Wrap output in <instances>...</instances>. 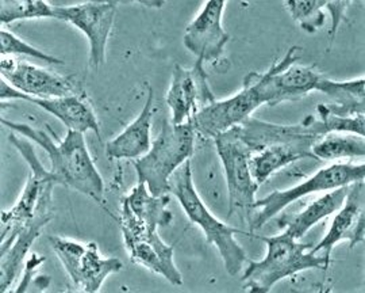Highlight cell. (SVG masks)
<instances>
[{
    "label": "cell",
    "instance_id": "obj_2",
    "mask_svg": "<svg viewBox=\"0 0 365 293\" xmlns=\"http://www.w3.org/2000/svg\"><path fill=\"white\" fill-rule=\"evenodd\" d=\"M253 237L267 244V254L261 261L248 259L247 262L242 281L249 292H271L279 281L310 269L327 270L331 264V259L324 255L312 253V244L300 243L286 232L274 237Z\"/></svg>",
    "mask_w": 365,
    "mask_h": 293
},
{
    "label": "cell",
    "instance_id": "obj_27",
    "mask_svg": "<svg viewBox=\"0 0 365 293\" xmlns=\"http://www.w3.org/2000/svg\"><path fill=\"white\" fill-rule=\"evenodd\" d=\"M318 120L321 122L324 134H349L364 137L365 116L359 114L353 117H339L329 111L327 105L319 104L317 106Z\"/></svg>",
    "mask_w": 365,
    "mask_h": 293
},
{
    "label": "cell",
    "instance_id": "obj_15",
    "mask_svg": "<svg viewBox=\"0 0 365 293\" xmlns=\"http://www.w3.org/2000/svg\"><path fill=\"white\" fill-rule=\"evenodd\" d=\"M1 79L21 93L34 98H60L78 93L75 76H63L16 59L0 60Z\"/></svg>",
    "mask_w": 365,
    "mask_h": 293
},
{
    "label": "cell",
    "instance_id": "obj_11",
    "mask_svg": "<svg viewBox=\"0 0 365 293\" xmlns=\"http://www.w3.org/2000/svg\"><path fill=\"white\" fill-rule=\"evenodd\" d=\"M165 101L172 113L170 122L173 125L191 122L197 111L215 101L200 60H196L191 69L175 64Z\"/></svg>",
    "mask_w": 365,
    "mask_h": 293
},
{
    "label": "cell",
    "instance_id": "obj_14",
    "mask_svg": "<svg viewBox=\"0 0 365 293\" xmlns=\"http://www.w3.org/2000/svg\"><path fill=\"white\" fill-rule=\"evenodd\" d=\"M226 4V0L205 1L202 10L184 31V46L203 64L218 61L230 40L222 26V15Z\"/></svg>",
    "mask_w": 365,
    "mask_h": 293
},
{
    "label": "cell",
    "instance_id": "obj_9",
    "mask_svg": "<svg viewBox=\"0 0 365 293\" xmlns=\"http://www.w3.org/2000/svg\"><path fill=\"white\" fill-rule=\"evenodd\" d=\"M53 253L57 255L78 291L96 293L110 274L123 269L118 258H103L96 243H81L61 237H49Z\"/></svg>",
    "mask_w": 365,
    "mask_h": 293
},
{
    "label": "cell",
    "instance_id": "obj_20",
    "mask_svg": "<svg viewBox=\"0 0 365 293\" xmlns=\"http://www.w3.org/2000/svg\"><path fill=\"white\" fill-rule=\"evenodd\" d=\"M348 190L349 187H341L327 192L325 196L313 201L299 214H283L279 217L277 226L283 228L284 232L294 239L299 240L321 220L339 211L345 201Z\"/></svg>",
    "mask_w": 365,
    "mask_h": 293
},
{
    "label": "cell",
    "instance_id": "obj_17",
    "mask_svg": "<svg viewBox=\"0 0 365 293\" xmlns=\"http://www.w3.org/2000/svg\"><path fill=\"white\" fill-rule=\"evenodd\" d=\"M364 181L349 185L342 207L337 211L325 238L310 249L314 254L331 259V252L341 240H349L351 249L365 240Z\"/></svg>",
    "mask_w": 365,
    "mask_h": 293
},
{
    "label": "cell",
    "instance_id": "obj_16",
    "mask_svg": "<svg viewBox=\"0 0 365 293\" xmlns=\"http://www.w3.org/2000/svg\"><path fill=\"white\" fill-rule=\"evenodd\" d=\"M0 99L1 102H4L6 99L26 101L51 113L66 125L68 131H75L80 134L92 131L99 137V140L102 139L96 114L93 113L91 105L86 101L83 94H75V95L60 96V98H48V99L34 98L15 90L6 80L1 79Z\"/></svg>",
    "mask_w": 365,
    "mask_h": 293
},
{
    "label": "cell",
    "instance_id": "obj_8",
    "mask_svg": "<svg viewBox=\"0 0 365 293\" xmlns=\"http://www.w3.org/2000/svg\"><path fill=\"white\" fill-rule=\"evenodd\" d=\"M214 140L225 170L229 192L227 217L230 219L237 214L249 223L256 193L260 187L250 173L252 152L240 137L235 126L218 134Z\"/></svg>",
    "mask_w": 365,
    "mask_h": 293
},
{
    "label": "cell",
    "instance_id": "obj_29",
    "mask_svg": "<svg viewBox=\"0 0 365 293\" xmlns=\"http://www.w3.org/2000/svg\"><path fill=\"white\" fill-rule=\"evenodd\" d=\"M351 4H352L351 0H346V1L345 0H327V13L330 14V16H331V27L329 31L330 42H333L336 39L339 24L346 19L345 13Z\"/></svg>",
    "mask_w": 365,
    "mask_h": 293
},
{
    "label": "cell",
    "instance_id": "obj_28",
    "mask_svg": "<svg viewBox=\"0 0 365 293\" xmlns=\"http://www.w3.org/2000/svg\"><path fill=\"white\" fill-rule=\"evenodd\" d=\"M0 54L1 57L4 56H10V54H24V56H30L33 59L42 60L45 63L49 64H57V66H63L64 60H60L54 56L42 52L38 48L27 44L22 39L16 37L14 33L6 30L4 26L0 30Z\"/></svg>",
    "mask_w": 365,
    "mask_h": 293
},
{
    "label": "cell",
    "instance_id": "obj_12",
    "mask_svg": "<svg viewBox=\"0 0 365 293\" xmlns=\"http://www.w3.org/2000/svg\"><path fill=\"white\" fill-rule=\"evenodd\" d=\"M300 46H291L282 60H276L267 71L264 91L268 106H276L286 101H298L315 91L324 76L314 66H295L299 59Z\"/></svg>",
    "mask_w": 365,
    "mask_h": 293
},
{
    "label": "cell",
    "instance_id": "obj_24",
    "mask_svg": "<svg viewBox=\"0 0 365 293\" xmlns=\"http://www.w3.org/2000/svg\"><path fill=\"white\" fill-rule=\"evenodd\" d=\"M314 159L337 160L344 158H364V137L357 134H329L312 146Z\"/></svg>",
    "mask_w": 365,
    "mask_h": 293
},
{
    "label": "cell",
    "instance_id": "obj_3",
    "mask_svg": "<svg viewBox=\"0 0 365 293\" xmlns=\"http://www.w3.org/2000/svg\"><path fill=\"white\" fill-rule=\"evenodd\" d=\"M170 193L178 199L187 217L194 224L200 227L207 243L214 244L218 249L226 272L230 276H237L244 265H247L248 255L238 244L235 235L248 234L223 223L210 212L209 208L196 192L192 179L191 160H187L170 177Z\"/></svg>",
    "mask_w": 365,
    "mask_h": 293
},
{
    "label": "cell",
    "instance_id": "obj_13",
    "mask_svg": "<svg viewBox=\"0 0 365 293\" xmlns=\"http://www.w3.org/2000/svg\"><path fill=\"white\" fill-rule=\"evenodd\" d=\"M235 128L252 155L272 146H313L325 136L321 122L313 116L306 117L300 124L295 125H277L249 117Z\"/></svg>",
    "mask_w": 365,
    "mask_h": 293
},
{
    "label": "cell",
    "instance_id": "obj_19",
    "mask_svg": "<svg viewBox=\"0 0 365 293\" xmlns=\"http://www.w3.org/2000/svg\"><path fill=\"white\" fill-rule=\"evenodd\" d=\"M153 104L155 93L148 86V98L140 116L122 134L107 143L106 155L110 159H138L148 154L152 146Z\"/></svg>",
    "mask_w": 365,
    "mask_h": 293
},
{
    "label": "cell",
    "instance_id": "obj_22",
    "mask_svg": "<svg viewBox=\"0 0 365 293\" xmlns=\"http://www.w3.org/2000/svg\"><path fill=\"white\" fill-rule=\"evenodd\" d=\"M315 91L327 95L333 105H327L330 113L339 117H353L365 114V79L337 80L322 78Z\"/></svg>",
    "mask_w": 365,
    "mask_h": 293
},
{
    "label": "cell",
    "instance_id": "obj_7",
    "mask_svg": "<svg viewBox=\"0 0 365 293\" xmlns=\"http://www.w3.org/2000/svg\"><path fill=\"white\" fill-rule=\"evenodd\" d=\"M267 76V71L264 74L255 71L249 72L240 93L222 101L215 99L209 106L197 111L191 120L196 134L215 139L218 134L252 117V113L256 109L267 104L264 91Z\"/></svg>",
    "mask_w": 365,
    "mask_h": 293
},
{
    "label": "cell",
    "instance_id": "obj_25",
    "mask_svg": "<svg viewBox=\"0 0 365 293\" xmlns=\"http://www.w3.org/2000/svg\"><path fill=\"white\" fill-rule=\"evenodd\" d=\"M54 18V7L43 0H1L0 1V24L10 25L16 21Z\"/></svg>",
    "mask_w": 365,
    "mask_h": 293
},
{
    "label": "cell",
    "instance_id": "obj_10",
    "mask_svg": "<svg viewBox=\"0 0 365 293\" xmlns=\"http://www.w3.org/2000/svg\"><path fill=\"white\" fill-rule=\"evenodd\" d=\"M118 1H83L54 7L56 19L78 29L90 42V66L98 69L106 59V48L117 15Z\"/></svg>",
    "mask_w": 365,
    "mask_h": 293
},
{
    "label": "cell",
    "instance_id": "obj_23",
    "mask_svg": "<svg viewBox=\"0 0 365 293\" xmlns=\"http://www.w3.org/2000/svg\"><path fill=\"white\" fill-rule=\"evenodd\" d=\"M312 158V146H272L264 148L253 154L250 158V173L256 184L260 187L277 170L286 167L297 160Z\"/></svg>",
    "mask_w": 365,
    "mask_h": 293
},
{
    "label": "cell",
    "instance_id": "obj_4",
    "mask_svg": "<svg viewBox=\"0 0 365 293\" xmlns=\"http://www.w3.org/2000/svg\"><path fill=\"white\" fill-rule=\"evenodd\" d=\"M195 134L191 122L173 125L164 121L148 154L134 160L138 182L145 184L150 194L170 193V177L194 155Z\"/></svg>",
    "mask_w": 365,
    "mask_h": 293
},
{
    "label": "cell",
    "instance_id": "obj_21",
    "mask_svg": "<svg viewBox=\"0 0 365 293\" xmlns=\"http://www.w3.org/2000/svg\"><path fill=\"white\" fill-rule=\"evenodd\" d=\"M170 202L168 194L158 197L153 196L145 184L138 182L131 190L130 194L122 199L120 211L128 212L135 220L148 226L160 228L170 226L173 220V214L167 209Z\"/></svg>",
    "mask_w": 365,
    "mask_h": 293
},
{
    "label": "cell",
    "instance_id": "obj_1",
    "mask_svg": "<svg viewBox=\"0 0 365 293\" xmlns=\"http://www.w3.org/2000/svg\"><path fill=\"white\" fill-rule=\"evenodd\" d=\"M1 124L38 144L48 154L51 172L56 175L58 185L76 190L103 207L105 182L90 155L84 134L68 131L64 140L54 141L49 125L45 132L29 124L6 119H1Z\"/></svg>",
    "mask_w": 365,
    "mask_h": 293
},
{
    "label": "cell",
    "instance_id": "obj_6",
    "mask_svg": "<svg viewBox=\"0 0 365 293\" xmlns=\"http://www.w3.org/2000/svg\"><path fill=\"white\" fill-rule=\"evenodd\" d=\"M365 164L336 163L321 169L319 172L287 190H276L264 199L255 201L249 226L252 231L260 229L274 216L280 214L288 205L313 193L330 192L337 187H349L356 182L364 181Z\"/></svg>",
    "mask_w": 365,
    "mask_h": 293
},
{
    "label": "cell",
    "instance_id": "obj_26",
    "mask_svg": "<svg viewBox=\"0 0 365 293\" xmlns=\"http://www.w3.org/2000/svg\"><path fill=\"white\" fill-rule=\"evenodd\" d=\"M284 4L302 30L313 34L325 25L327 15L324 14V9L327 6V0H287Z\"/></svg>",
    "mask_w": 365,
    "mask_h": 293
},
{
    "label": "cell",
    "instance_id": "obj_18",
    "mask_svg": "<svg viewBox=\"0 0 365 293\" xmlns=\"http://www.w3.org/2000/svg\"><path fill=\"white\" fill-rule=\"evenodd\" d=\"M54 216H39L25 226L0 232V292H7L16 280L31 244Z\"/></svg>",
    "mask_w": 365,
    "mask_h": 293
},
{
    "label": "cell",
    "instance_id": "obj_5",
    "mask_svg": "<svg viewBox=\"0 0 365 293\" xmlns=\"http://www.w3.org/2000/svg\"><path fill=\"white\" fill-rule=\"evenodd\" d=\"M9 141L26 160L30 174L24 192L15 205L11 209L1 212L0 232L15 227L25 226L39 216H54L53 189L58 185L56 175L51 170H46L39 162L37 152L29 139L26 140L21 137V134L13 132L9 136Z\"/></svg>",
    "mask_w": 365,
    "mask_h": 293
}]
</instances>
